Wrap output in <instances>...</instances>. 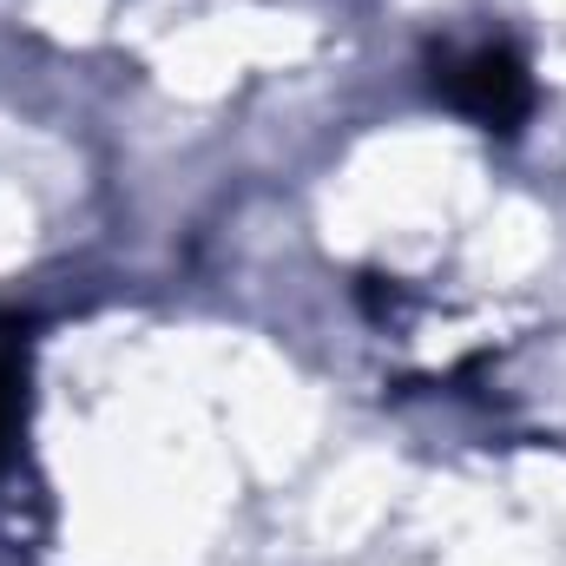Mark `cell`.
Returning <instances> with one entry per match:
<instances>
[{
  "label": "cell",
  "mask_w": 566,
  "mask_h": 566,
  "mask_svg": "<svg viewBox=\"0 0 566 566\" xmlns=\"http://www.w3.org/2000/svg\"><path fill=\"white\" fill-rule=\"evenodd\" d=\"M448 99H454L461 113L488 119V126H507V119L527 106V80H521V66H514L501 46H481V53H468L461 66H448Z\"/></svg>",
  "instance_id": "cell-1"
}]
</instances>
